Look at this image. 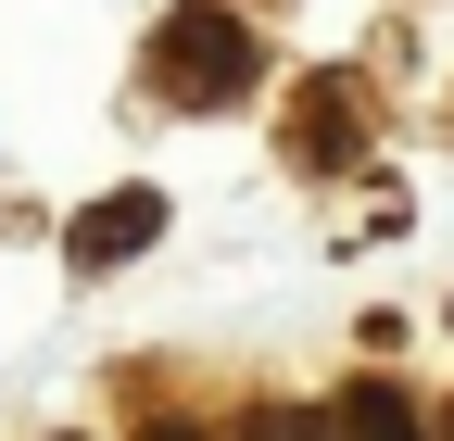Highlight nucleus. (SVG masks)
Returning <instances> with one entry per match:
<instances>
[{
  "label": "nucleus",
  "mask_w": 454,
  "mask_h": 441,
  "mask_svg": "<svg viewBox=\"0 0 454 441\" xmlns=\"http://www.w3.org/2000/svg\"><path fill=\"white\" fill-rule=\"evenodd\" d=\"M340 441H429V429H417V404L391 391V378H354V391H340Z\"/></svg>",
  "instance_id": "obj_2"
},
{
  "label": "nucleus",
  "mask_w": 454,
  "mask_h": 441,
  "mask_svg": "<svg viewBox=\"0 0 454 441\" xmlns=\"http://www.w3.org/2000/svg\"><path fill=\"white\" fill-rule=\"evenodd\" d=\"M152 441H202V429H152Z\"/></svg>",
  "instance_id": "obj_4"
},
{
  "label": "nucleus",
  "mask_w": 454,
  "mask_h": 441,
  "mask_svg": "<svg viewBox=\"0 0 454 441\" xmlns=\"http://www.w3.org/2000/svg\"><path fill=\"white\" fill-rule=\"evenodd\" d=\"M152 228H164V190H114V202H89V214H76V265L152 252Z\"/></svg>",
  "instance_id": "obj_1"
},
{
  "label": "nucleus",
  "mask_w": 454,
  "mask_h": 441,
  "mask_svg": "<svg viewBox=\"0 0 454 441\" xmlns=\"http://www.w3.org/2000/svg\"><path fill=\"white\" fill-rule=\"evenodd\" d=\"M442 441H454V416H442Z\"/></svg>",
  "instance_id": "obj_5"
},
{
  "label": "nucleus",
  "mask_w": 454,
  "mask_h": 441,
  "mask_svg": "<svg viewBox=\"0 0 454 441\" xmlns=\"http://www.w3.org/2000/svg\"><path fill=\"white\" fill-rule=\"evenodd\" d=\"M240 441H316V429H303V416H253Z\"/></svg>",
  "instance_id": "obj_3"
}]
</instances>
